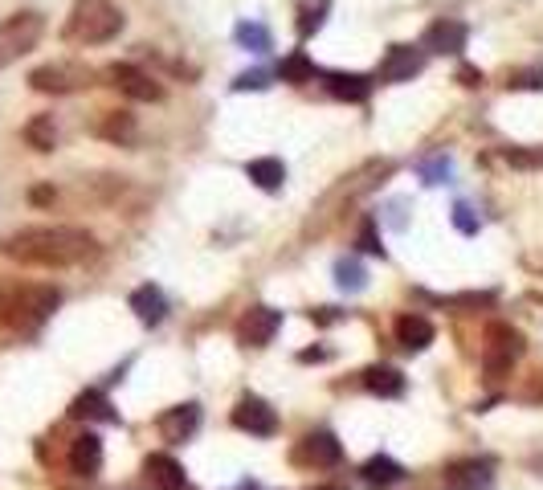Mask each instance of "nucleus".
Here are the masks:
<instances>
[{
    "mask_svg": "<svg viewBox=\"0 0 543 490\" xmlns=\"http://www.w3.org/2000/svg\"><path fill=\"white\" fill-rule=\"evenodd\" d=\"M160 437L164 441H188L192 433H196V425H201V405H176V409H168L160 421Z\"/></svg>",
    "mask_w": 543,
    "mask_h": 490,
    "instance_id": "15",
    "label": "nucleus"
},
{
    "mask_svg": "<svg viewBox=\"0 0 543 490\" xmlns=\"http://www.w3.org/2000/svg\"><path fill=\"white\" fill-rule=\"evenodd\" d=\"M311 319H315V323H335V319H339V315H335V311H331V307H323V311H315V315H311Z\"/></svg>",
    "mask_w": 543,
    "mask_h": 490,
    "instance_id": "38",
    "label": "nucleus"
},
{
    "mask_svg": "<svg viewBox=\"0 0 543 490\" xmlns=\"http://www.w3.org/2000/svg\"><path fill=\"white\" fill-rule=\"evenodd\" d=\"M421 70H425V54H421V49H413V45H392L384 54V62H380V78L384 82H409Z\"/></svg>",
    "mask_w": 543,
    "mask_h": 490,
    "instance_id": "13",
    "label": "nucleus"
},
{
    "mask_svg": "<svg viewBox=\"0 0 543 490\" xmlns=\"http://www.w3.org/2000/svg\"><path fill=\"white\" fill-rule=\"evenodd\" d=\"M45 33V17L25 9V13H13L9 21H0V70L13 66L17 58H25L29 49L41 41Z\"/></svg>",
    "mask_w": 543,
    "mask_h": 490,
    "instance_id": "5",
    "label": "nucleus"
},
{
    "mask_svg": "<svg viewBox=\"0 0 543 490\" xmlns=\"http://www.w3.org/2000/svg\"><path fill=\"white\" fill-rule=\"evenodd\" d=\"M131 311L139 315V323H147V327H156V323H164V315H168V299H164V290L160 286H139L135 294H131Z\"/></svg>",
    "mask_w": 543,
    "mask_h": 490,
    "instance_id": "18",
    "label": "nucleus"
},
{
    "mask_svg": "<svg viewBox=\"0 0 543 490\" xmlns=\"http://www.w3.org/2000/svg\"><path fill=\"white\" fill-rule=\"evenodd\" d=\"M364 388L376 392V397H401L405 392V376L397 368H388V364H376L364 372Z\"/></svg>",
    "mask_w": 543,
    "mask_h": 490,
    "instance_id": "21",
    "label": "nucleus"
},
{
    "mask_svg": "<svg viewBox=\"0 0 543 490\" xmlns=\"http://www.w3.org/2000/svg\"><path fill=\"white\" fill-rule=\"evenodd\" d=\"M237 41L250 49V54H266V49L274 45V41H270V29L258 25V21H241V25H237Z\"/></svg>",
    "mask_w": 543,
    "mask_h": 490,
    "instance_id": "28",
    "label": "nucleus"
},
{
    "mask_svg": "<svg viewBox=\"0 0 543 490\" xmlns=\"http://www.w3.org/2000/svg\"><path fill=\"white\" fill-rule=\"evenodd\" d=\"M360 474H364L368 486H397V482L405 478V466L392 462V458H368Z\"/></svg>",
    "mask_w": 543,
    "mask_h": 490,
    "instance_id": "24",
    "label": "nucleus"
},
{
    "mask_svg": "<svg viewBox=\"0 0 543 490\" xmlns=\"http://www.w3.org/2000/svg\"><path fill=\"white\" fill-rule=\"evenodd\" d=\"M507 86L511 90H543V70H515V74H507Z\"/></svg>",
    "mask_w": 543,
    "mask_h": 490,
    "instance_id": "32",
    "label": "nucleus"
},
{
    "mask_svg": "<svg viewBox=\"0 0 543 490\" xmlns=\"http://www.w3.org/2000/svg\"><path fill=\"white\" fill-rule=\"evenodd\" d=\"M90 70L78 66V62H49V66H37L29 74V86L41 90V94H74L82 86H90Z\"/></svg>",
    "mask_w": 543,
    "mask_h": 490,
    "instance_id": "7",
    "label": "nucleus"
},
{
    "mask_svg": "<svg viewBox=\"0 0 543 490\" xmlns=\"http://www.w3.org/2000/svg\"><path fill=\"white\" fill-rule=\"evenodd\" d=\"M278 327H282L278 311L254 307V311H245L241 323H237V343H245V348H266V343L278 335Z\"/></svg>",
    "mask_w": 543,
    "mask_h": 490,
    "instance_id": "9",
    "label": "nucleus"
},
{
    "mask_svg": "<svg viewBox=\"0 0 543 490\" xmlns=\"http://www.w3.org/2000/svg\"><path fill=\"white\" fill-rule=\"evenodd\" d=\"M335 282H339L343 290H364V286H368V274H364V266H360L356 258H339V262H335Z\"/></svg>",
    "mask_w": 543,
    "mask_h": 490,
    "instance_id": "29",
    "label": "nucleus"
},
{
    "mask_svg": "<svg viewBox=\"0 0 543 490\" xmlns=\"http://www.w3.org/2000/svg\"><path fill=\"white\" fill-rule=\"evenodd\" d=\"M70 413H74V417H82V421H115L111 401L103 397V392H94V388H90V392H82Z\"/></svg>",
    "mask_w": 543,
    "mask_h": 490,
    "instance_id": "25",
    "label": "nucleus"
},
{
    "mask_svg": "<svg viewBox=\"0 0 543 490\" xmlns=\"http://www.w3.org/2000/svg\"><path fill=\"white\" fill-rule=\"evenodd\" d=\"M519 356H523V335L511 323H490L486 335H482V372H486V380L511 376Z\"/></svg>",
    "mask_w": 543,
    "mask_h": 490,
    "instance_id": "4",
    "label": "nucleus"
},
{
    "mask_svg": "<svg viewBox=\"0 0 543 490\" xmlns=\"http://www.w3.org/2000/svg\"><path fill=\"white\" fill-rule=\"evenodd\" d=\"M266 86H270V70H245L233 82V90H266Z\"/></svg>",
    "mask_w": 543,
    "mask_h": 490,
    "instance_id": "33",
    "label": "nucleus"
},
{
    "mask_svg": "<svg viewBox=\"0 0 543 490\" xmlns=\"http://www.w3.org/2000/svg\"><path fill=\"white\" fill-rule=\"evenodd\" d=\"M458 82L474 90V86H482V70L478 66H458Z\"/></svg>",
    "mask_w": 543,
    "mask_h": 490,
    "instance_id": "36",
    "label": "nucleus"
},
{
    "mask_svg": "<svg viewBox=\"0 0 543 490\" xmlns=\"http://www.w3.org/2000/svg\"><path fill=\"white\" fill-rule=\"evenodd\" d=\"M323 86H327L331 98H343V103H364V98L372 94V82L364 74H343V70L323 74Z\"/></svg>",
    "mask_w": 543,
    "mask_h": 490,
    "instance_id": "19",
    "label": "nucleus"
},
{
    "mask_svg": "<svg viewBox=\"0 0 543 490\" xmlns=\"http://www.w3.org/2000/svg\"><path fill=\"white\" fill-rule=\"evenodd\" d=\"M70 470L82 474V478H94L98 470H103V441H98L94 433L74 437V446H70Z\"/></svg>",
    "mask_w": 543,
    "mask_h": 490,
    "instance_id": "17",
    "label": "nucleus"
},
{
    "mask_svg": "<svg viewBox=\"0 0 543 490\" xmlns=\"http://www.w3.org/2000/svg\"><path fill=\"white\" fill-rule=\"evenodd\" d=\"M384 176H392V164H388V160H368V164H364V168H356L352 176H343V184L327 192V201H323V205L331 209L335 201H356V196L372 192V188H376Z\"/></svg>",
    "mask_w": 543,
    "mask_h": 490,
    "instance_id": "8",
    "label": "nucleus"
},
{
    "mask_svg": "<svg viewBox=\"0 0 543 490\" xmlns=\"http://www.w3.org/2000/svg\"><path fill=\"white\" fill-rule=\"evenodd\" d=\"M466 37H470V29H466L462 21L441 17V21H433V25L425 29V49H433V54H462Z\"/></svg>",
    "mask_w": 543,
    "mask_h": 490,
    "instance_id": "14",
    "label": "nucleus"
},
{
    "mask_svg": "<svg viewBox=\"0 0 543 490\" xmlns=\"http://www.w3.org/2000/svg\"><path fill=\"white\" fill-rule=\"evenodd\" d=\"M319 490H348V486H319Z\"/></svg>",
    "mask_w": 543,
    "mask_h": 490,
    "instance_id": "39",
    "label": "nucleus"
},
{
    "mask_svg": "<svg viewBox=\"0 0 543 490\" xmlns=\"http://www.w3.org/2000/svg\"><path fill=\"white\" fill-rule=\"evenodd\" d=\"M0 250L21 266L66 270V266L90 262L98 254V241H94V233L74 229V225H29V229H17L13 237H5Z\"/></svg>",
    "mask_w": 543,
    "mask_h": 490,
    "instance_id": "1",
    "label": "nucleus"
},
{
    "mask_svg": "<svg viewBox=\"0 0 543 490\" xmlns=\"http://www.w3.org/2000/svg\"><path fill=\"white\" fill-rule=\"evenodd\" d=\"M360 250L384 258V245H380V237H376V221H364V229H360Z\"/></svg>",
    "mask_w": 543,
    "mask_h": 490,
    "instance_id": "34",
    "label": "nucleus"
},
{
    "mask_svg": "<svg viewBox=\"0 0 543 490\" xmlns=\"http://www.w3.org/2000/svg\"><path fill=\"white\" fill-rule=\"evenodd\" d=\"M327 356H331L327 348H311V352H303L299 360H303V364H311V360H327Z\"/></svg>",
    "mask_w": 543,
    "mask_h": 490,
    "instance_id": "37",
    "label": "nucleus"
},
{
    "mask_svg": "<svg viewBox=\"0 0 543 490\" xmlns=\"http://www.w3.org/2000/svg\"><path fill=\"white\" fill-rule=\"evenodd\" d=\"M25 139H29V147H37V152H54V143H58L54 115H37V119L25 127Z\"/></svg>",
    "mask_w": 543,
    "mask_h": 490,
    "instance_id": "26",
    "label": "nucleus"
},
{
    "mask_svg": "<svg viewBox=\"0 0 543 490\" xmlns=\"http://www.w3.org/2000/svg\"><path fill=\"white\" fill-rule=\"evenodd\" d=\"M143 474H147V482H152V490H184L188 486L184 466L176 458H168V454H152L143 462Z\"/></svg>",
    "mask_w": 543,
    "mask_h": 490,
    "instance_id": "16",
    "label": "nucleus"
},
{
    "mask_svg": "<svg viewBox=\"0 0 543 490\" xmlns=\"http://www.w3.org/2000/svg\"><path fill=\"white\" fill-rule=\"evenodd\" d=\"M450 172H454V164H450L446 156H433V160L421 164V180H425V184H446Z\"/></svg>",
    "mask_w": 543,
    "mask_h": 490,
    "instance_id": "31",
    "label": "nucleus"
},
{
    "mask_svg": "<svg viewBox=\"0 0 543 490\" xmlns=\"http://www.w3.org/2000/svg\"><path fill=\"white\" fill-rule=\"evenodd\" d=\"M245 176H250L258 188H266V192H278L286 184L282 160H250V164H245Z\"/></svg>",
    "mask_w": 543,
    "mask_h": 490,
    "instance_id": "23",
    "label": "nucleus"
},
{
    "mask_svg": "<svg viewBox=\"0 0 543 490\" xmlns=\"http://www.w3.org/2000/svg\"><path fill=\"white\" fill-rule=\"evenodd\" d=\"M454 225H458L462 233H478V217H474V209H470V205H454Z\"/></svg>",
    "mask_w": 543,
    "mask_h": 490,
    "instance_id": "35",
    "label": "nucleus"
},
{
    "mask_svg": "<svg viewBox=\"0 0 543 490\" xmlns=\"http://www.w3.org/2000/svg\"><path fill=\"white\" fill-rule=\"evenodd\" d=\"M233 425L254 433V437H274L278 433V413L262 401V397H241L233 409Z\"/></svg>",
    "mask_w": 543,
    "mask_h": 490,
    "instance_id": "10",
    "label": "nucleus"
},
{
    "mask_svg": "<svg viewBox=\"0 0 543 490\" xmlns=\"http://www.w3.org/2000/svg\"><path fill=\"white\" fill-rule=\"evenodd\" d=\"M62 294L41 282H13L0 278V323L13 331H33L58 311Z\"/></svg>",
    "mask_w": 543,
    "mask_h": 490,
    "instance_id": "2",
    "label": "nucleus"
},
{
    "mask_svg": "<svg viewBox=\"0 0 543 490\" xmlns=\"http://www.w3.org/2000/svg\"><path fill=\"white\" fill-rule=\"evenodd\" d=\"M507 164L523 168V172H539L543 168V147H507Z\"/></svg>",
    "mask_w": 543,
    "mask_h": 490,
    "instance_id": "30",
    "label": "nucleus"
},
{
    "mask_svg": "<svg viewBox=\"0 0 543 490\" xmlns=\"http://www.w3.org/2000/svg\"><path fill=\"white\" fill-rule=\"evenodd\" d=\"M294 462L311 466V470H331L343 462V446L331 433H311V437H303V446L294 450Z\"/></svg>",
    "mask_w": 543,
    "mask_h": 490,
    "instance_id": "12",
    "label": "nucleus"
},
{
    "mask_svg": "<svg viewBox=\"0 0 543 490\" xmlns=\"http://www.w3.org/2000/svg\"><path fill=\"white\" fill-rule=\"evenodd\" d=\"M119 29H123V13L111 0H74L62 37L70 45H103V41L119 37Z\"/></svg>",
    "mask_w": 543,
    "mask_h": 490,
    "instance_id": "3",
    "label": "nucleus"
},
{
    "mask_svg": "<svg viewBox=\"0 0 543 490\" xmlns=\"http://www.w3.org/2000/svg\"><path fill=\"white\" fill-rule=\"evenodd\" d=\"M490 478H495V462H486V458H462L441 474L446 490H486Z\"/></svg>",
    "mask_w": 543,
    "mask_h": 490,
    "instance_id": "11",
    "label": "nucleus"
},
{
    "mask_svg": "<svg viewBox=\"0 0 543 490\" xmlns=\"http://www.w3.org/2000/svg\"><path fill=\"white\" fill-rule=\"evenodd\" d=\"M278 78H282V82H311V78H315V62L303 54V49H294L290 58H282Z\"/></svg>",
    "mask_w": 543,
    "mask_h": 490,
    "instance_id": "27",
    "label": "nucleus"
},
{
    "mask_svg": "<svg viewBox=\"0 0 543 490\" xmlns=\"http://www.w3.org/2000/svg\"><path fill=\"white\" fill-rule=\"evenodd\" d=\"M397 339L405 343L409 352H425L433 343V323L425 315H401L397 319Z\"/></svg>",
    "mask_w": 543,
    "mask_h": 490,
    "instance_id": "20",
    "label": "nucleus"
},
{
    "mask_svg": "<svg viewBox=\"0 0 543 490\" xmlns=\"http://www.w3.org/2000/svg\"><path fill=\"white\" fill-rule=\"evenodd\" d=\"M94 131L103 135V139H111V143H131L135 139V115H127V111H103V115H98V123H94Z\"/></svg>",
    "mask_w": 543,
    "mask_h": 490,
    "instance_id": "22",
    "label": "nucleus"
},
{
    "mask_svg": "<svg viewBox=\"0 0 543 490\" xmlns=\"http://www.w3.org/2000/svg\"><path fill=\"white\" fill-rule=\"evenodd\" d=\"M103 78H107V86H115L119 94L135 98V103H160V98H164V86H160L152 74H143L139 66H131V62H111V66L103 70Z\"/></svg>",
    "mask_w": 543,
    "mask_h": 490,
    "instance_id": "6",
    "label": "nucleus"
}]
</instances>
